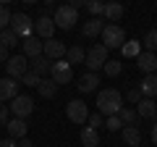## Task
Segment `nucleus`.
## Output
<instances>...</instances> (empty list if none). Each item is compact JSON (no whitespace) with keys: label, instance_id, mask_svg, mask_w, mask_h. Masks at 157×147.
I'll list each match as a JSON object with an SVG mask.
<instances>
[{"label":"nucleus","instance_id":"obj_25","mask_svg":"<svg viewBox=\"0 0 157 147\" xmlns=\"http://www.w3.org/2000/svg\"><path fill=\"white\" fill-rule=\"evenodd\" d=\"M37 89H39V95H42V97H47V100L58 95V84L50 79V76H45V79L39 81V87H37Z\"/></svg>","mask_w":157,"mask_h":147},{"label":"nucleus","instance_id":"obj_29","mask_svg":"<svg viewBox=\"0 0 157 147\" xmlns=\"http://www.w3.org/2000/svg\"><path fill=\"white\" fill-rule=\"evenodd\" d=\"M0 45L11 50V47H16V45H18V37L11 32V29H3V32H0Z\"/></svg>","mask_w":157,"mask_h":147},{"label":"nucleus","instance_id":"obj_19","mask_svg":"<svg viewBox=\"0 0 157 147\" xmlns=\"http://www.w3.org/2000/svg\"><path fill=\"white\" fill-rule=\"evenodd\" d=\"M123 18V6L121 3H105V11H102V21H110V24H115V21H121Z\"/></svg>","mask_w":157,"mask_h":147},{"label":"nucleus","instance_id":"obj_8","mask_svg":"<svg viewBox=\"0 0 157 147\" xmlns=\"http://www.w3.org/2000/svg\"><path fill=\"white\" fill-rule=\"evenodd\" d=\"M107 61H110V58H107V47L102 45V42H100V45H92L89 50H86V58H84V63L89 66L92 74H94L97 68H102Z\"/></svg>","mask_w":157,"mask_h":147},{"label":"nucleus","instance_id":"obj_37","mask_svg":"<svg viewBox=\"0 0 157 147\" xmlns=\"http://www.w3.org/2000/svg\"><path fill=\"white\" fill-rule=\"evenodd\" d=\"M8 121H11V110H8V105H6V102H0V124L6 126Z\"/></svg>","mask_w":157,"mask_h":147},{"label":"nucleus","instance_id":"obj_5","mask_svg":"<svg viewBox=\"0 0 157 147\" xmlns=\"http://www.w3.org/2000/svg\"><path fill=\"white\" fill-rule=\"evenodd\" d=\"M8 110L13 113V118H24L26 121L29 116L34 113V100L29 95H16L11 100V105H8Z\"/></svg>","mask_w":157,"mask_h":147},{"label":"nucleus","instance_id":"obj_42","mask_svg":"<svg viewBox=\"0 0 157 147\" xmlns=\"http://www.w3.org/2000/svg\"><path fill=\"white\" fill-rule=\"evenodd\" d=\"M139 147H141V145H139Z\"/></svg>","mask_w":157,"mask_h":147},{"label":"nucleus","instance_id":"obj_26","mask_svg":"<svg viewBox=\"0 0 157 147\" xmlns=\"http://www.w3.org/2000/svg\"><path fill=\"white\" fill-rule=\"evenodd\" d=\"M84 58H86V50L81 45H73V47L66 50V61L71 63V66H73V63H84Z\"/></svg>","mask_w":157,"mask_h":147},{"label":"nucleus","instance_id":"obj_28","mask_svg":"<svg viewBox=\"0 0 157 147\" xmlns=\"http://www.w3.org/2000/svg\"><path fill=\"white\" fill-rule=\"evenodd\" d=\"M141 45L147 47V53H157V29H149V32L144 34Z\"/></svg>","mask_w":157,"mask_h":147},{"label":"nucleus","instance_id":"obj_40","mask_svg":"<svg viewBox=\"0 0 157 147\" xmlns=\"http://www.w3.org/2000/svg\"><path fill=\"white\" fill-rule=\"evenodd\" d=\"M18 147H34V142L29 137H24V139H18Z\"/></svg>","mask_w":157,"mask_h":147},{"label":"nucleus","instance_id":"obj_23","mask_svg":"<svg viewBox=\"0 0 157 147\" xmlns=\"http://www.w3.org/2000/svg\"><path fill=\"white\" fill-rule=\"evenodd\" d=\"M81 145L84 147H100V131L84 126V129H81Z\"/></svg>","mask_w":157,"mask_h":147},{"label":"nucleus","instance_id":"obj_7","mask_svg":"<svg viewBox=\"0 0 157 147\" xmlns=\"http://www.w3.org/2000/svg\"><path fill=\"white\" fill-rule=\"evenodd\" d=\"M66 116H68L71 124L81 126V124H86V118H89V105H86L84 100H71L66 105Z\"/></svg>","mask_w":157,"mask_h":147},{"label":"nucleus","instance_id":"obj_11","mask_svg":"<svg viewBox=\"0 0 157 147\" xmlns=\"http://www.w3.org/2000/svg\"><path fill=\"white\" fill-rule=\"evenodd\" d=\"M66 50H68V47L63 45L60 40H55V37L42 45V55H45L47 61H60V58H66Z\"/></svg>","mask_w":157,"mask_h":147},{"label":"nucleus","instance_id":"obj_38","mask_svg":"<svg viewBox=\"0 0 157 147\" xmlns=\"http://www.w3.org/2000/svg\"><path fill=\"white\" fill-rule=\"evenodd\" d=\"M0 147H18V142L11 139V137H3V139H0Z\"/></svg>","mask_w":157,"mask_h":147},{"label":"nucleus","instance_id":"obj_21","mask_svg":"<svg viewBox=\"0 0 157 147\" xmlns=\"http://www.w3.org/2000/svg\"><path fill=\"white\" fill-rule=\"evenodd\" d=\"M102 29H105V21H102V18H89V21H84V26H81V34L92 40V37H100Z\"/></svg>","mask_w":157,"mask_h":147},{"label":"nucleus","instance_id":"obj_10","mask_svg":"<svg viewBox=\"0 0 157 147\" xmlns=\"http://www.w3.org/2000/svg\"><path fill=\"white\" fill-rule=\"evenodd\" d=\"M52 34H55V24H52L50 16H39L37 21H34V37H39L42 42L52 40Z\"/></svg>","mask_w":157,"mask_h":147},{"label":"nucleus","instance_id":"obj_22","mask_svg":"<svg viewBox=\"0 0 157 147\" xmlns=\"http://www.w3.org/2000/svg\"><path fill=\"white\" fill-rule=\"evenodd\" d=\"M121 134H123L126 147H139V145H141V131H139V126H123Z\"/></svg>","mask_w":157,"mask_h":147},{"label":"nucleus","instance_id":"obj_35","mask_svg":"<svg viewBox=\"0 0 157 147\" xmlns=\"http://www.w3.org/2000/svg\"><path fill=\"white\" fill-rule=\"evenodd\" d=\"M86 124H89V129H94V131H97L100 126H105V118H102L100 113H92L89 118H86Z\"/></svg>","mask_w":157,"mask_h":147},{"label":"nucleus","instance_id":"obj_14","mask_svg":"<svg viewBox=\"0 0 157 147\" xmlns=\"http://www.w3.org/2000/svg\"><path fill=\"white\" fill-rule=\"evenodd\" d=\"M139 118H147V121H155L157 118V102L149 100V97H141V102L134 108Z\"/></svg>","mask_w":157,"mask_h":147},{"label":"nucleus","instance_id":"obj_6","mask_svg":"<svg viewBox=\"0 0 157 147\" xmlns=\"http://www.w3.org/2000/svg\"><path fill=\"white\" fill-rule=\"evenodd\" d=\"M50 79L55 81L58 87H60V84H68V81L73 79V66L66 61V58L52 61V66H50Z\"/></svg>","mask_w":157,"mask_h":147},{"label":"nucleus","instance_id":"obj_15","mask_svg":"<svg viewBox=\"0 0 157 147\" xmlns=\"http://www.w3.org/2000/svg\"><path fill=\"white\" fill-rule=\"evenodd\" d=\"M26 129H29V126H26V121H24V118H11L6 124V134L11 137V139H16V142L26 137Z\"/></svg>","mask_w":157,"mask_h":147},{"label":"nucleus","instance_id":"obj_2","mask_svg":"<svg viewBox=\"0 0 157 147\" xmlns=\"http://www.w3.org/2000/svg\"><path fill=\"white\" fill-rule=\"evenodd\" d=\"M8 29L24 42V40H29V37H34V18H29L26 13H11Z\"/></svg>","mask_w":157,"mask_h":147},{"label":"nucleus","instance_id":"obj_4","mask_svg":"<svg viewBox=\"0 0 157 147\" xmlns=\"http://www.w3.org/2000/svg\"><path fill=\"white\" fill-rule=\"evenodd\" d=\"M102 45L107 47V50H121L123 47V42H126V32H123V26H118V24H105V29H102Z\"/></svg>","mask_w":157,"mask_h":147},{"label":"nucleus","instance_id":"obj_39","mask_svg":"<svg viewBox=\"0 0 157 147\" xmlns=\"http://www.w3.org/2000/svg\"><path fill=\"white\" fill-rule=\"evenodd\" d=\"M8 58H11V50L0 45V63H8Z\"/></svg>","mask_w":157,"mask_h":147},{"label":"nucleus","instance_id":"obj_9","mask_svg":"<svg viewBox=\"0 0 157 147\" xmlns=\"http://www.w3.org/2000/svg\"><path fill=\"white\" fill-rule=\"evenodd\" d=\"M26 71H29V63H26V58H24V55H11V58H8V63H6L8 79H16L18 81Z\"/></svg>","mask_w":157,"mask_h":147},{"label":"nucleus","instance_id":"obj_12","mask_svg":"<svg viewBox=\"0 0 157 147\" xmlns=\"http://www.w3.org/2000/svg\"><path fill=\"white\" fill-rule=\"evenodd\" d=\"M42 45H45V42L39 40V37H29V40H24L21 42V55L26 58V61H34V58H39L42 55Z\"/></svg>","mask_w":157,"mask_h":147},{"label":"nucleus","instance_id":"obj_16","mask_svg":"<svg viewBox=\"0 0 157 147\" xmlns=\"http://www.w3.org/2000/svg\"><path fill=\"white\" fill-rule=\"evenodd\" d=\"M18 95V81L16 79H0V102H6V100H13V97Z\"/></svg>","mask_w":157,"mask_h":147},{"label":"nucleus","instance_id":"obj_3","mask_svg":"<svg viewBox=\"0 0 157 147\" xmlns=\"http://www.w3.org/2000/svg\"><path fill=\"white\" fill-rule=\"evenodd\" d=\"M52 24H55V29H73L78 24V11L76 8H71V6H58V11L52 13Z\"/></svg>","mask_w":157,"mask_h":147},{"label":"nucleus","instance_id":"obj_27","mask_svg":"<svg viewBox=\"0 0 157 147\" xmlns=\"http://www.w3.org/2000/svg\"><path fill=\"white\" fill-rule=\"evenodd\" d=\"M118 118H121V124H123V126H134L139 116H136V110H134V108L123 105V108H121V110H118Z\"/></svg>","mask_w":157,"mask_h":147},{"label":"nucleus","instance_id":"obj_31","mask_svg":"<svg viewBox=\"0 0 157 147\" xmlns=\"http://www.w3.org/2000/svg\"><path fill=\"white\" fill-rule=\"evenodd\" d=\"M86 8H89L92 18H102V11H105V3H100V0H89V3H86Z\"/></svg>","mask_w":157,"mask_h":147},{"label":"nucleus","instance_id":"obj_13","mask_svg":"<svg viewBox=\"0 0 157 147\" xmlns=\"http://www.w3.org/2000/svg\"><path fill=\"white\" fill-rule=\"evenodd\" d=\"M136 66L144 71V76H149V74H157V55H155V53L141 50V53H139V58H136Z\"/></svg>","mask_w":157,"mask_h":147},{"label":"nucleus","instance_id":"obj_1","mask_svg":"<svg viewBox=\"0 0 157 147\" xmlns=\"http://www.w3.org/2000/svg\"><path fill=\"white\" fill-rule=\"evenodd\" d=\"M123 108V95L118 89H100L97 92V113L102 118L118 116V110Z\"/></svg>","mask_w":157,"mask_h":147},{"label":"nucleus","instance_id":"obj_24","mask_svg":"<svg viewBox=\"0 0 157 147\" xmlns=\"http://www.w3.org/2000/svg\"><path fill=\"white\" fill-rule=\"evenodd\" d=\"M121 53H123V58H139V53H141V40H126L123 47H121Z\"/></svg>","mask_w":157,"mask_h":147},{"label":"nucleus","instance_id":"obj_18","mask_svg":"<svg viewBox=\"0 0 157 147\" xmlns=\"http://www.w3.org/2000/svg\"><path fill=\"white\" fill-rule=\"evenodd\" d=\"M139 92L141 97H157V74H149V76H144V79L139 81Z\"/></svg>","mask_w":157,"mask_h":147},{"label":"nucleus","instance_id":"obj_30","mask_svg":"<svg viewBox=\"0 0 157 147\" xmlns=\"http://www.w3.org/2000/svg\"><path fill=\"white\" fill-rule=\"evenodd\" d=\"M102 71H105L107 76H118V74L123 71V63H121V61H107L105 66H102Z\"/></svg>","mask_w":157,"mask_h":147},{"label":"nucleus","instance_id":"obj_17","mask_svg":"<svg viewBox=\"0 0 157 147\" xmlns=\"http://www.w3.org/2000/svg\"><path fill=\"white\" fill-rule=\"evenodd\" d=\"M97 87H100V76L97 74H84L81 79H78V92L81 95H89V92H97Z\"/></svg>","mask_w":157,"mask_h":147},{"label":"nucleus","instance_id":"obj_41","mask_svg":"<svg viewBox=\"0 0 157 147\" xmlns=\"http://www.w3.org/2000/svg\"><path fill=\"white\" fill-rule=\"evenodd\" d=\"M152 142H155V147H157V124L152 126Z\"/></svg>","mask_w":157,"mask_h":147},{"label":"nucleus","instance_id":"obj_20","mask_svg":"<svg viewBox=\"0 0 157 147\" xmlns=\"http://www.w3.org/2000/svg\"><path fill=\"white\" fill-rule=\"evenodd\" d=\"M50 66H52V61H47L45 55H39L29 63V71H34L39 79H45V76H50Z\"/></svg>","mask_w":157,"mask_h":147},{"label":"nucleus","instance_id":"obj_34","mask_svg":"<svg viewBox=\"0 0 157 147\" xmlns=\"http://www.w3.org/2000/svg\"><path fill=\"white\" fill-rule=\"evenodd\" d=\"M126 100H128L131 105H139V102H141V92H139V87H128V92H126Z\"/></svg>","mask_w":157,"mask_h":147},{"label":"nucleus","instance_id":"obj_33","mask_svg":"<svg viewBox=\"0 0 157 147\" xmlns=\"http://www.w3.org/2000/svg\"><path fill=\"white\" fill-rule=\"evenodd\" d=\"M105 129L113 134V131H121V129H123V124H121L118 116H110V118H105Z\"/></svg>","mask_w":157,"mask_h":147},{"label":"nucleus","instance_id":"obj_36","mask_svg":"<svg viewBox=\"0 0 157 147\" xmlns=\"http://www.w3.org/2000/svg\"><path fill=\"white\" fill-rule=\"evenodd\" d=\"M8 24H11V11H8L6 6H0V32L8 29Z\"/></svg>","mask_w":157,"mask_h":147},{"label":"nucleus","instance_id":"obj_32","mask_svg":"<svg viewBox=\"0 0 157 147\" xmlns=\"http://www.w3.org/2000/svg\"><path fill=\"white\" fill-rule=\"evenodd\" d=\"M18 81H21V84H26V87H39V81H42V79H39V76H37L34 71H26Z\"/></svg>","mask_w":157,"mask_h":147}]
</instances>
